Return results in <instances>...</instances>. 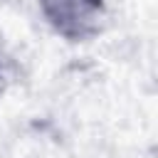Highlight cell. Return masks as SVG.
Wrapping results in <instances>:
<instances>
[{"label":"cell","instance_id":"cell-1","mask_svg":"<svg viewBox=\"0 0 158 158\" xmlns=\"http://www.w3.org/2000/svg\"><path fill=\"white\" fill-rule=\"evenodd\" d=\"M37 10L57 37L81 44L104 32L111 0H37Z\"/></svg>","mask_w":158,"mask_h":158},{"label":"cell","instance_id":"cell-2","mask_svg":"<svg viewBox=\"0 0 158 158\" xmlns=\"http://www.w3.org/2000/svg\"><path fill=\"white\" fill-rule=\"evenodd\" d=\"M0 79H2V54H0Z\"/></svg>","mask_w":158,"mask_h":158}]
</instances>
